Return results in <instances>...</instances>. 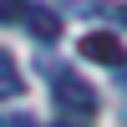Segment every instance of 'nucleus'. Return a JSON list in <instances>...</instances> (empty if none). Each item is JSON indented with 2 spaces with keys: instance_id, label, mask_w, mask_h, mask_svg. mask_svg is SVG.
I'll use <instances>...</instances> for the list:
<instances>
[{
  "instance_id": "nucleus-1",
  "label": "nucleus",
  "mask_w": 127,
  "mask_h": 127,
  "mask_svg": "<svg viewBox=\"0 0 127 127\" xmlns=\"http://www.w3.org/2000/svg\"><path fill=\"white\" fill-rule=\"evenodd\" d=\"M46 76H51V97H56V107L66 112L71 122H87L92 112H97V92H92V81H81L76 71H66V66H51Z\"/></svg>"
},
{
  "instance_id": "nucleus-2",
  "label": "nucleus",
  "mask_w": 127,
  "mask_h": 127,
  "mask_svg": "<svg viewBox=\"0 0 127 127\" xmlns=\"http://www.w3.org/2000/svg\"><path fill=\"white\" fill-rule=\"evenodd\" d=\"M76 56L97 61V66H127V46H122L117 31H87L81 46H76Z\"/></svg>"
},
{
  "instance_id": "nucleus-3",
  "label": "nucleus",
  "mask_w": 127,
  "mask_h": 127,
  "mask_svg": "<svg viewBox=\"0 0 127 127\" xmlns=\"http://www.w3.org/2000/svg\"><path fill=\"white\" fill-rule=\"evenodd\" d=\"M26 31H31L36 41H46V46H51V41L61 36V15H56V10H46V5H36V10H26Z\"/></svg>"
},
{
  "instance_id": "nucleus-4",
  "label": "nucleus",
  "mask_w": 127,
  "mask_h": 127,
  "mask_svg": "<svg viewBox=\"0 0 127 127\" xmlns=\"http://www.w3.org/2000/svg\"><path fill=\"white\" fill-rule=\"evenodd\" d=\"M20 66H15V56L10 51H0V97H20Z\"/></svg>"
},
{
  "instance_id": "nucleus-5",
  "label": "nucleus",
  "mask_w": 127,
  "mask_h": 127,
  "mask_svg": "<svg viewBox=\"0 0 127 127\" xmlns=\"http://www.w3.org/2000/svg\"><path fill=\"white\" fill-rule=\"evenodd\" d=\"M26 15V0H0V26H5V20H20Z\"/></svg>"
},
{
  "instance_id": "nucleus-6",
  "label": "nucleus",
  "mask_w": 127,
  "mask_h": 127,
  "mask_svg": "<svg viewBox=\"0 0 127 127\" xmlns=\"http://www.w3.org/2000/svg\"><path fill=\"white\" fill-rule=\"evenodd\" d=\"M0 127H41V122L31 117V112H5V117H0Z\"/></svg>"
},
{
  "instance_id": "nucleus-7",
  "label": "nucleus",
  "mask_w": 127,
  "mask_h": 127,
  "mask_svg": "<svg viewBox=\"0 0 127 127\" xmlns=\"http://www.w3.org/2000/svg\"><path fill=\"white\" fill-rule=\"evenodd\" d=\"M56 127H87V122H71V117H61V122H56Z\"/></svg>"
},
{
  "instance_id": "nucleus-8",
  "label": "nucleus",
  "mask_w": 127,
  "mask_h": 127,
  "mask_svg": "<svg viewBox=\"0 0 127 127\" xmlns=\"http://www.w3.org/2000/svg\"><path fill=\"white\" fill-rule=\"evenodd\" d=\"M117 15H122V26H127V5H122V10H117Z\"/></svg>"
}]
</instances>
